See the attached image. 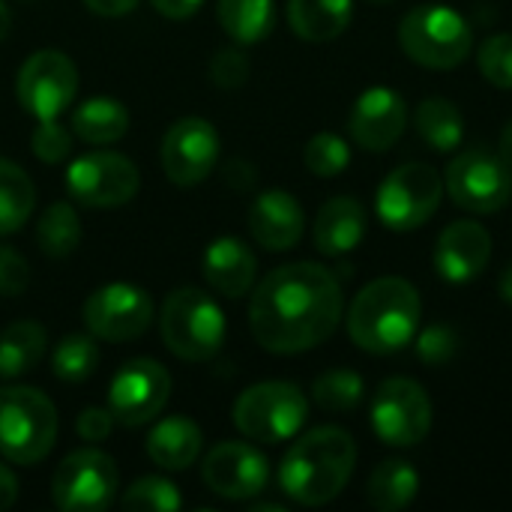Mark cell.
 <instances>
[{"mask_svg":"<svg viewBox=\"0 0 512 512\" xmlns=\"http://www.w3.org/2000/svg\"><path fill=\"white\" fill-rule=\"evenodd\" d=\"M342 285L324 264L297 261L276 267L255 288L249 327L270 354H303L327 342L342 321Z\"/></svg>","mask_w":512,"mask_h":512,"instance_id":"cell-1","label":"cell"},{"mask_svg":"<svg viewBox=\"0 0 512 512\" xmlns=\"http://www.w3.org/2000/svg\"><path fill=\"white\" fill-rule=\"evenodd\" d=\"M357 465V444L339 426L306 432L279 465L282 492L303 507H324L342 495Z\"/></svg>","mask_w":512,"mask_h":512,"instance_id":"cell-2","label":"cell"},{"mask_svg":"<svg viewBox=\"0 0 512 512\" xmlns=\"http://www.w3.org/2000/svg\"><path fill=\"white\" fill-rule=\"evenodd\" d=\"M423 303L417 288L402 276L369 282L348 309V336L366 354H396L420 333Z\"/></svg>","mask_w":512,"mask_h":512,"instance_id":"cell-3","label":"cell"},{"mask_svg":"<svg viewBox=\"0 0 512 512\" xmlns=\"http://www.w3.org/2000/svg\"><path fill=\"white\" fill-rule=\"evenodd\" d=\"M159 333L165 348L186 363H207L222 351L225 315L213 297L198 288H177L165 297L159 312Z\"/></svg>","mask_w":512,"mask_h":512,"instance_id":"cell-4","label":"cell"},{"mask_svg":"<svg viewBox=\"0 0 512 512\" xmlns=\"http://www.w3.org/2000/svg\"><path fill=\"white\" fill-rule=\"evenodd\" d=\"M399 45L417 66L444 72L468 60L474 33L462 12H456L453 6L429 3V6L411 9L402 18Z\"/></svg>","mask_w":512,"mask_h":512,"instance_id":"cell-5","label":"cell"},{"mask_svg":"<svg viewBox=\"0 0 512 512\" xmlns=\"http://www.w3.org/2000/svg\"><path fill=\"white\" fill-rule=\"evenodd\" d=\"M57 441V408L36 387L0 390V453L15 465L42 462Z\"/></svg>","mask_w":512,"mask_h":512,"instance_id":"cell-6","label":"cell"},{"mask_svg":"<svg viewBox=\"0 0 512 512\" xmlns=\"http://www.w3.org/2000/svg\"><path fill=\"white\" fill-rule=\"evenodd\" d=\"M309 417V402L297 384L261 381L234 402V426L258 444H282L294 438Z\"/></svg>","mask_w":512,"mask_h":512,"instance_id":"cell-7","label":"cell"},{"mask_svg":"<svg viewBox=\"0 0 512 512\" xmlns=\"http://www.w3.org/2000/svg\"><path fill=\"white\" fill-rule=\"evenodd\" d=\"M444 198V177L426 162H405L393 168L378 189V219L393 231H414L426 225Z\"/></svg>","mask_w":512,"mask_h":512,"instance_id":"cell-8","label":"cell"},{"mask_svg":"<svg viewBox=\"0 0 512 512\" xmlns=\"http://www.w3.org/2000/svg\"><path fill=\"white\" fill-rule=\"evenodd\" d=\"M120 474L108 453L87 447L69 453L51 480V498L63 512H102L117 501Z\"/></svg>","mask_w":512,"mask_h":512,"instance_id":"cell-9","label":"cell"},{"mask_svg":"<svg viewBox=\"0 0 512 512\" xmlns=\"http://www.w3.org/2000/svg\"><path fill=\"white\" fill-rule=\"evenodd\" d=\"M444 189L453 204L468 213H498L512 198V168L498 153L471 147L450 162Z\"/></svg>","mask_w":512,"mask_h":512,"instance_id":"cell-10","label":"cell"},{"mask_svg":"<svg viewBox=\"0 0 512 512\" xmlns=\"http://www.w3.org/2000/svg\"><path fill=\"white\" fill-rule=\"evenodd\" d=\"M432 429V402L411 378H387L372 396V432L387 447H417Z\"/></svg>","mask_w":512,"mask_h":512,"instance_id":"cell-11","label":"cell"},{"mask_svg":"<svg viewBox=\"0 0 512 512\" xmlns=\"http://www.w3.org/2000/svg\"><path fill=\"white\" fill-rule=\"evenodd\" d=\"M15 93L21 108L36 120H57L78 93L75 63L54 48H42L18 69Z\"/></svg>","mask_w":512,"mask_h":512,"instance_id":"cell-12","label":"cell"},{"mask_svg":"<svg viewBox=\"0 0 512 512\" xmlns=\"http://www.w3.org/2000/svg\"><path fill=\"white\" fill-rule=\"evenodd\" d=\"M138 183L135 162L111 150L84 153L66 168V189L84 207H123L135 198Z\"/></svg>","mask_w":512,"mask_h":512,"instance_id":"cell-13","label":"cell"},{"mask_svg":"<svg viewBox=\"0 0 512 512\" xmlns=\"http://www.w3.org/2000/svg\"><path fill=\"white\" fill-rule=\"evenodd\" d=\"M171 396V375L150 357H135L117 369L108 387V408L120 426L138 429L162 414Z\"/></svg>","mask_w":512,"mask_h":512,"instance_id":"cell-14","label":"cell"},{"mask_svg":"<svg viewBox=\"0 0 512 512\" xmlns=\"http://www.w3.org/2000/svg\"><path fill=\"white\" fill-rule=\"evenodd\" d=\"M153 321V300L129 282H111L93 291L84 303V324L96 339L132 342L147 333Z\"/></svg>","mask_w":512,"mask_h":512,"instance_id":"cell-15","label":"cell"},{"mask_svg":"<svg viewBox=\"0 0 512 512\" xmlns=\"http://www.w3.org/2000/svg\"><path fill=\"white\" fill-rule=\"evenodd\" d=\"M219 159V132L204 117H180L162 138V168L177 186H198Z\"/></svg>","mask_w":512,"mask_h":512,"instance_id":"cell-16","label":"cell"},{"mask_svg":"<svg viewBox=\"0 0 512 512\" xmlns=\"http://www.w3.org/2000/svg\"><path fill=\"white\" fill-rule=\"evenodd\" d=\"M204 486L228 501H249L264 492L270 480V465L267 459L240 441H225L213 447L201 465Z\"/></svg>","mask_w":512,"mask_h":512,"instance_id":"cell-17","label":"cell"},{"mask_svg":"<svg viewBox=\"0 0 512 512\" xmlns=\"http://www.w3.org/2000/svg\"><path fill=\"white\" fill-rule=\"evenodd\" d=\"M408 126V105L402 99V93L390 90V87H372L366 90L348 117V132L351 138L372 153H384L390 150L402 132Z\"/></svg>","mask_w":512,"mask_h":512,"instance_id":"cell-18","label":"cell"},{"mask_svg":"<svg viewBox=\"0 0 512 512\" xmlns=\"http://www.w3.org/2000/svg\"><path fill=\"white\" fill-rule=\"evenodd\" d=\"M492 258V234L474 222V219H459L447 225L438 237L435 246V270L447 282H474Z\"/></svg>","mask_w":512,"mask_h":512,"instance_id":"cell-19","label":"cell"},{"mask_svg":"<svg viewBox=\"0 0 512 512\" xmlns=\"http://www.w3.org/2000/svg\"><path fill=\"white\" fill-rule=\"evenodd\" d=\"M306 228V213L291 192L270 189L249 207V231L267 252H288L300 243Z\"/></svg>","mask_w":512,"mask_h":512,"instance_id":"cell-20","label":"cell"},{"mask_svg":"<svg viewBox=\"0 0 512 512\" xmlns=\"http://www.w3.org/2000/svg\"><path fill=\"white\" fill-rule=\"evenodd\" d=\"M204 279L207 285L228 297V300H237V297H246L249 288L255 285V276H258V261L252 255V249L237 240V237H219L207 246L204 252Z\"/></svg>","mask_w":512,"mask_h":512,"instance_id":"cell-21","label":"cell"},{"mask_svg":"<svg viewBox=\"0 0 512 512\" xmlns=\"http://www.w3.org/2000/svg\"><path fill=\"white\" fill-rule=\"evenodd\" d=\"M312 237L321 255L339 258L354 252L366 237V207L351 195L330 198L315 216Z\"/></svg>","mask_w":512,"mask_h":512,"instance_id":"cell-22","label":"cell"},{"mask_svg":"<svg viewBox=\"0 0 512 512\" xmlns=\"http://www.w3.org/2000/svg\"><path fill=\"white\" fill-rule=\"evenodd\" d=\"M201 429L186 417H168L147 435V456L162 471H186L201 456Z\"/></svg>","mask_w":512,"mask_h":512,"instance_id":"cell-23","label":"cell"},{"mask_svg":"<svg viewBox=\"0 0 512 512\" xmlns=\"http://www.w3.org/2000/svg\"><path fill=\"white\" fill-rule=\"evenodd\" d=\"M354 15V0H288V24L306 42L339 39Z\"/></svg>","mask_w":512,"mask_h":512,"instance_id":"cell-24","label":"cell"},{"mask_svg":"<svg viewBox=\"0 0 512 512\" xmlns=\"http://www.w3.org/2000/svg\"><path fill=\"white\" fill-rule=\"evenodd\" d=\"M129 129V111L123 102L96 96L72 111V132L87 144H114Z\"/></svg>","mask_w":512,"mask_h":512,"instance_id":"cell-25","label":"cell"},{"mask_svg":"<svg viewBox=\"0 0 512 512\" xmlns=\"http://www.w3.org/2000/svg\"><path fill=\"white\" fill-rule=\"evenodd\" d=\"M420 489V474L405 459H387L381 462L366 486V498L375 510L399 512L405 510Z\"/></svg>","mask_w":512,"mask_h":512,"instance_id":"cell-26","label":"cell"},{"mask_svg":"<svg viewBox=\"0 0 512 512\" xmlns=\"http://www.w3.org/2000/svg\"><path fill=\"white\" fill-rule=\"evenodd\" d=\"M48 336L36 321H15L0 333V378H21L45 357Z\"/></svg>","mask_w":512,"mask_h":512,"instance_id":"cell-27","label":"cell"},{"mask_svg":"<svg viewBox=\"0 0 512 512\" xmlns=\"http://www.w3.org/2000/svg\"><path fill=\"white\" fill-rule=\"evenodd\" d=\"M417 135L438 153H453L465 138V120L456 102L444 96H429L414 111Z\"/></svg>","mask_w":512,"mask_h":512,"instance_id":"cell-28","label":"cell"},{"mask_svg":"<svg viewBox=\"0 0 512 512\" xmlns=\"http://www.w3.org/2000/svg\"><path fill=\"white\" fill-rule=\"evenodd\" d=\"M216 12L222 30L240 45L261 42L273 30L276 18L273 0H216Z\"/></svg>","mask_w":512,"mask_h":512,"instance_id":"cell-29","label":"cell"},{"mask_svg":"<svg viewBox=\"0 0 512 512\" xmlns=\"http://www.w3.org/2000/svg\"><path fill=\"white\" fill-rule=\"evenodd\" d=\"M36 189L24 168L0 156V237L15 234L33 213Z\"/></svg>","mask_w":512,"mask_h":512,"instance_id":"cell-30","label":"cell"},{"mask_svg":"<svg viewBox=\"0 0 512 512\" xmlns=\"http://www.w3.org/2000/svg\"><path fill=\"white\" fill-rule=\"evenodd\" d=\"M36 243L48 258H66L78 249L81 243V222L78 213L69 201H54L39 225H36Z\"/></svg>","mask_w":512,"mask_h":512,"instance_id":"cell-31","label":"cell"},{"mask_svg":"<svg viewBox=\"0 0 512 512\" xmlns=\"http://www.w3.org/2000/svg\"><path fill=\"white\" fill-rule=\"evenodd\" d=\"M96 366H99V348H96L93 336H81V333L63 336L51 354V369L66 384L87 381L96 372Z\"/></svg>","mask_w":512,"mask_h":512,"instance_id":"cell-32","label":"cell"},{"mask_svg":"<svg viewBox=\"0 0 512 512\" xmlns=\"http://www.w3.org/2000/svg\"><path fill=\"white\" fill-rule=\"evenodd\" d=\"M366 384L357 372L351 369H333L324 372L321 378H315L312 384V399L318 408L330 411V414H342V411H354L363 402Z\"/></svg>","mask_w":512,"mask_h":512,"instance_id":"cell-33","label":"cell"},{"mask_svg":"<svg viewBox=\"0 0 512 512\" xmlns=\"http://www.w3.org/2000/svg\"><path fill=\"white\" fill-rule=\"evenodd\" d=\"M303 162L315 177L330 180V177H339L351 165V147L345 138H339L333 132H318L309 138V144L303 150Z\"/></svg>","mask_w":512,"mask_h":512,"instance_id":"cell-34","label":"cell"},{"mask_svg":"<svg viewBox=\"0 0 512 512\" xmlns=\"http://www.w3.org/2000/svg\"><path fill=\"white\" fill-rule=\"evenodd\" d=\"M123 510H147V512H177L183 507V498L171 480L162 477H144L135 480L126 495L120 498Z\"/></svg>","mask_w":512,"mask_h":512,"instance_id":"cell-35","label":"cell"},{"mask_svg":"<svg viewBox=\"0 0 512 512\" xmlns=\"http://www.w3.org/2000/svg\"><path fill=\"white\" fill-rule=\"evenodd\" d=\"M480 72L489 84L512 90V33H495L480 45Z\"/></svg>","mask_w":512,"mask_h":512,"instance_id":"cell-36","label":"cell"},{"mask_svg":"<svg viewBox=\"0 0 512 512\" xmlns=\"http://www.w3.org/2000/svg\"><path fill=\"white\" fill-rule=\"evenodd\" d=\"M414 342H417V357H420L426 366H444V363H450V360L456 357V351H459V336H456V330L447 327V324H432V327L420 330V333L414 336Z\"/></svg>","mask_w":512,"mask_h":512,"instance_id":"cell-37","label":"cell"},{"mask_svg":"<svg viewBox=\"0 0 512 512\" xmlns=\"http://www.w3.org/2000/svg\"><path fill=\"white\" fill-rule=\"evenodd\" d=\"M30 147L36 153L39 162H48V165H57L69 156L72 150V135L66 132L63 123L57 120H39V126L33 129L30 135Z\"/></svg>","mask_w":512,"mask_h":512,"instance_id":"cell-38","label":"cell"},{"mask_svg":"<svg viewBox=\"0 0 512 512\" xmlns=\"http://www.w3.org/2000/svg\"><path fill=\"white\" fill-rule=\"evenodd\" d=\"M210 78L216 87H225V90H234V87H243L246 78H249V60L243 51L237 48H222L213 54L210 60Z\"/></svg>","mask_w":512,"mask_h":512,"instance_id":"cell-39","label":"cell"},{"mask_svg":"<svg viewBox=\"0 0 512 512\" xmlns=\"http://www.w3.org/2000/svg\"><path fill=\"white\" fill-rule=\"evenodd\" d=\"M30 282V267L15 246H0V297H18Z\"/></svg>","mask_w":512,"mask_h":512,"instance_id":"cell-40","label":"cell"},{"mask_svg":"<svg viewBox=\"0 0 512 512\" xmlns=\"http://www.w3.org/2000/svg\"><path fill=\"white\" fill-rule=\"evenodd\" d=\"M114 414H111V408H87V411H81V417H78V438L81 441H87V444H99V441H105L108 435H111V429H114Z\"/></svg>","mask_w":512,"mask_h":512,"instance_id":"cell-41","label":"cell"},{"mask_svg":"<svg viewBox=\"0 0 512 512\" xmlns=\"http://www.w3.org/2000/svg\"><path fill=\"white\" fill-rule=\"evenodd\" d=\"M153 3V9L159 12V15H165V18H189V15H195L198 9H201V3L204 0H150Z\"/></svg>","mask_w":512,"mask_h":512,"instance_id":"cell-42","label":"cell"},{"mask_svg":"<svg viewBox=\"0 0 512 512\" xmlns=\"http://www.w3.org/2000/svg\"><path fill=\"white\" fill-rule=\"evenodd\" d=\"M84 6L96 15H105V18H120V15H129L138 0H84Z\"/></svg>","mask_w":512,"mask_h":512,"instance_id":"cell-43","label":"cell"},{"mask_svg":"<svg viewBox=\"0 0 512 512\" xmlns=\"http://www.w3.org/2000/svg\"><path fill=\"white\" fill-rule=\"evenodd\" d=\"M225 180H228L231 186H237V189H249V186L255 183V168H252L249 162H243V159H234V162H228V168H225Z\"/></svg>","mask_w":512,"mask_h":512,"instance_id":"cell-44","label":"cell"},{"mask_svg":"<svg viewBox=\"0 0 512 512\" xmlns=\"http://www.w3.org/2000/svg\"><path fill=\"white\" fill-rule=\"evenodd\" d=\"M15 498H18V480L6 465H0V512L9 510Z\"/></svg>","mask_w":512,"mask_h":512,"instance_id":"cell-45","label":"cell"},{"mask_svg":"<svg viewBox=\"0 0 512 512\" xmlns=\"http://www.w3.org/2000/svg\"><path fill=\"white\" fill-rule=\"evenodd\" d=\"M498 156L507 162L512 168V120L504 126V132H501V141H498Z\"/></svg>","mask_w":512,"mask_h":512,"instance_id":"cell-46","label":"cell"},{"mask_svg":"<svg viewBox=\"0 0 512 512\" xmlns=\"http://www.w3.org/2000/svg\"><path fill=\"white\" fill-rule=\"evenodd\" d=\"M498 291H501V297H504V303L512 306V264L501 273V282H498Z\"/></svg>","mask_w":512,"mask_h":512,"instance_id":"cell-47","label":"cell"},{"mask_svg":"<svg viewBox=\"0 0 512 512\" xmlns=\"http://www.w3.org/2000/svg\"><path fill=\"white\" fill-rule=\"evenodd\" d=\"M9 30H12V12H9V6L0 0V42L9 36Z\"/></svg>","mask_w":512,"mask_h":512,"instance_id":"cell-48","label":"cell"},{"mask_svg":"<svg viewBox=\"0 0 512 512\" xmlns=\"http://www.w3.org/2000/svg\"><path fill=\"white\" fill-rule=\"evenodd\" d=\"M252 512H282L279 504H258V507H252Z\"/></svg>","mask_w":512,"mask_h":512,"instance_id":"cell-49","label":"cell"},{"mask_svg":"<svg viewBox=\"0 0 512 512\" xmlns=\"http://www.w3.org/2000/svg\"><path fill=\"white\" fill-rule=\"evenodd\" d=\"M372 3H390V0H372Z\"/></svg>","mask_w":512,"mask_h":512,"instance_id":"cell-50","label":"cell"}]
</instances>
